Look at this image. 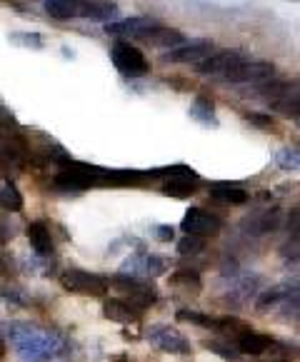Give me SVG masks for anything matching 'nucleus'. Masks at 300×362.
Here are the masks:
<instances>
[{
    "label": "nucleus",
    "mask_w": 300,
    "mask_h": 362,
    "mask_svg": "<svg viewBox=\"0 0 300 362\" xmlns=\"http://www.w3.org/2000/svg\"><path fill=\"white\" fill-rule=\"evenodd\" d=\"M173 288H185V290H200V275L195 270H178L171 275Z\"/></svg>",
    "instance_id": "23"
},
{
    "label": "nucleus",
    "mask_w": 300,
    "mask_h": 362,
    "mask_svg": "<svg viewBox=\"0 0 300 362\" xmlns=\"http://www.w3.org/2000/svg\"><path fill=\"white\" fill-rule=\"evenodd\" d=\"M248 123L258 125V128H268L273 120H270L268 115H260V112H250V115H248Z\"/></svg>",
    "instance_id": "32"
},
{
    "label": "nucleus",
    "mask_w": 300,
    "mask_h": 362,
    "mask_svg": "<svg viewBox=\"0 0 300 362\" xmlns=\"http://www.w3.org/2000/svg\"><path fill=\"white\" fill-rule=\"evenodd\" d=\"M288 295L290 290L288 288H273L270 293H265L258 303V310H268V308H275L278 303H288Z\"/></svg>",
    "instance_id": "27"
},
{
    "label": "nucleus",
    "mask_w": 300,
    "mask_h": 362,
    "mask_svg": "<svg viewBox=\"0 0 300 362\" xmlns=\"http://www.w3.org/2000/svg\"><path fill=\"white\" fill-rule=\"evenodd\" d=\"M275 75L273 63H265V60H248L243 58L236 68H231L223 75L228 83H268Z\"/></svg>",
    "instance_id": "5"
},
{
    "label": "nucleus",
    "mask_w": 300,
    "mask_h": 362,
    "mask_svg": "<svg viewBox=\"0 0 300 362\" xmlns=\"http://www.w3.org/2000/svg\"><path fill=\"white\" fill-rule=\"evenodd\" d=\"M178 320L193 322V325H198V327H215V322H218V320L210 317V315L195 313V310H180V313H178Z\"/></svg>",
    "instance_id": "28"
},
{
    "label": "nucleus",
    "mask_w": 300,
    "mask_h": 362,
    "mask_svg": "<svg viewBox=\"0 0 300 362\" xmlns=\"http://www.w3.org/2000/svg\"><path fill=\"white\" fill-rule=\"evenodd\" d=\"M156 235H158V240H161V243H171V240H173V228H171V225H158Z\"/></svg>",
    "instance_id": "33"
},
{
    "label": "nucleus",
    "mask_w": 300,
    "mask_h": 362,
    "mask_svg": "<svg viewBox=\"0 0 300 362\" xmlns=\"http://www.w3.org/2000/svg\"><path fill=\"white\" fill-rule=\"evenodd\" d=\"M262 93L275 110H280L285 117L298 120V86L295 83H270Z\"/></svg>",
    "instance_id": "6"
},
{
    "label": "nucleus",
    "mask_w": 300,
    "mask_h": 362,
    "mask_svg": "<svg viewBox=\"0 0 300 362\" xmlns=\"http://www.w3.org/2000/svg\"><path fill=\"white\" fill-rule=\"evenodd\" d=\"M180 228L185 230V235H195V238H208L220 230V220L215 215H210L208 210L190 208L183 218Z\"/></svg>",
    "instance_id": "8"
},
{
    "label": "nucleus",
    "mask_w": 300,
    "mask_h": 362,
    "mask_svg": "<svg viewBox=\"0 0 300 362\" xmlns=\"http://www.w3.org/2000/svg\"><path fill=\"white\" fill-rule=\"evenodd\" d=\"M81 16L93 18V21H110L112 16H118V6L112 0H86Z\"/></svg>",
    "instance_id": "19"
},
{
    "label": "nucleus",
    "mask_w": 300,
    "mask_h": 362,
    "mask_svg": "<svg viewBox=\"0 0 300 362\" xmlns=\"http://www.w3.org/2000/svg\"><path fill=\"white\" fill-rule=\"evenodd\" d=\"M236 342H238V352H243V355H262V352H268L270 345H273V340L268 335H260V332H253V330H248Z\"/></svg>",
    "instance_id": "16"
},
{
    "label": "nucleus",
    "mask_w": 300,
    "mask_h": 362,
    "mask_svg": "<svg viewBox=\"0 0 300 362\" xmlns=\"http://www.w3.org/2000/svg\"><path fill=\"white\" fill-rule=\"evenodd\" d=\"M148 340L163 352H171V355H190V342L185 340V335L175 330L171 325H161V327H150Z\"/></svg>",
    "instance_id": "7"
},
{
    "label": "nucleus",
    "mask_w": 300,
    "mask_h": 362,
    "mask_svg": "<svg viewBox=\"0 0 300 362\" xmlns=\"http://www.w3.org/2000/svg\"><path fill=\"white\" fill-rule=\"evenodd\" d=\"M11 43L21 45V48H33V50L45 48V40L40 33H11Z\"/></svg>",
    "instance_id": "24"
},
{
    "label": "nucleus",
    "mask_w": 300,
    "mask_h": 362,
    "mask_svg": "<svg viewBox=\"0 0 300 362\" xmlns=\"http://www.w3.org/2000/svg\"><path fill=\"white\" fill-rule=\"evenodd\" d=\"M13 270H16V267H13V257L0 255V272H3V275H11Z\"/></svg>",
    "instance_id": "34"
},
{
    "label": "nucleus",
    "mask_w": 300,
    "mask_h": 362,
    "mask_svg": "<svg viewBox=\"0 0 300 362\" xmlns=\"http://www.w3.org/2000/svg\"><path fill=\"white\" fill-rule=\"evenodd\" d=\"M112 65L120 70L123 75H130V78H138V75H145L150 70V63L138 48H133L130 43H115L110 50Z\"/></svg>",
    "instance_id": "4"
},
{
    "label": "nucleus",
    "mask_w": 300,
    "mask_h": 362,
    "mask_svg": "<svg viewBox=\"0 0 300 362\" xmlns=\"http://www.w3.org/2000/svg\"><path fill=\"white\" fill-rule=\"evenodd\" d=\"M173 175L171 180L163 185V192L166 195H173V197H188L193 195L195 190H198V177H195L193 170H188V168H173Z\"/></svg>",
    "instance_id": "13"
},
{
    "label": "nucleus",
    "mask_w": 300,
    "mask_h": 362,
    "mask_svg": "<svg viewBox=\"0 0 300 362\" xmlns=\"http://www.w3.org/2000/svg\"><path fill=\"white\" fill-rule=\"evenodd\" d=\"M63 288L75 295H91V298H100L108 293V280L103 275L88 270H68L63 275Z\"/></svg>",
    "instance_id": "3"
},
{
    "label": "nucleus",
    "mask_w": 300,
    "mask_h": 362,
    "mask_svg": "<svg viewBox=\"0 0 300 362\" xmlns=\"http://www.w3.org/2000/svg\"><path fill=\"white\" fill-rule=\"evenodd\" d=\"M103 315H105L110 322H118V325H133V322H138L143 313H140L135 305H130L128 300L112 298L103 303Z\"/></svg>",
    "instance_id": "10"
},
{
    "label": "nucleus",
    "mask_w": 300,
    "mask_h": 362,
    "mask_svg": "<svg viewBox=\"0 0 300 362\" xmlns=\"http://www.w3.org/2000/svg\"><path fill=\"white\" fill-rule=\"evenodd\" d=\"M210 53H215L213 43L210 40H195V43H185V45H178L173 48L171 53H166V63H183V65H190V63H203Z\"/></svg>",
    "instance_id": "9"
},
{
    "label": "nucleus",
    "mask_w": 300,
    "mask_h": 362,
    "mask_svg": "<svg viewBox=\"0 0 300 362\" xmlns=\"http://www.w3.org/2000/svg\"><path fill=\"white\" fill-rule=\"evenodd\" d=\"M3 298H6V300H13V303L21 305V308H25V305H28L25 295H23L18 288H13V285H11V288H3Z\"/></svg>",
    "instance_id": "30"
},
{
    "label": "nucleus",
    "mask_w": 300,
    "mask_h": 362,
    "mask_svg": "<svg viewBox=\"0 0 300 362\" xmlns=\"http://www.w3.org/2000/svg\"><path fill=\"white\" fill-rule=\"evenodd\" d=\"M215 330H220L223 335L233 337V340H238V337L246 335L250 327L246 325V322H241L238 317H220L218 322H215Z\"/></svg>",
    "instance_id": "22"
},
{
    "label": "nucleus",
    "mask_w": 300,
    "mask_h": 362,
    "mask_svg": "<svg viewBox=\"0 0 300 362\" xmlns=\"http://www.w3.org/2000/svg\"><path fill=\"white\" fill-rule=\"evenodd\" d=\"M166 267H168V262L163 260L161 255H148V257H143V262L135 265V270L148 277H156V275H161V272H166Z\"/></svg>",
    "instance_id": "25"
},
{
    "label": "nucleus",
    "mask_w": 300,
    "mask_h": 362,
    "mask_svg": "<svg viewBox=\"0 0 300 362\" xmlns=\"http://www.w3.org/2000/svg\"><path fill=\"white\" fill-rule=\"evenodd\" d=\"M28 240H30L33 250L40 252V255L53 252V235H50V228L45 220H35V223L28 225Z\"/></svg>",
    "instance_id": "15"
},
{
    "label": "nucleus",
    "mask_w": 300,
    "mask_h": 362,
    "mask_svg": "<svg viewBox=\"0 0 300 362\" xmlns=\"http://www.w3.org/2000/svg\"><path fill=\"white\" fill-rule=\"evenodd\" d=\"M210 197H213L215 203L233 205V208L248 203V192L243 190V187H236V185H215V187H210Z\"/></svg>",
    "instance_id": "17"
},
{
    "label": "nucleus",
    "mask_w": 300,
    "mask_h": 362,
    "mask_svg": "<svg viewBox=\"0 0 300 362\" xmlns=\"http://www.w3.org/2000/svg\"><path fill=\"white\" fill-rule=\"evenodd\" d=\"M0 205L6 210H11V213H21L23 210V195L18 192V187L13 182L0 187Z\"/></svg>",
    "instance_id": "21"
},
{
    "label": "nucleus",
    "mask_w": 300,
    "mask_h": 362,
    "mask_svg": "<svg viewBox=\"0 0 300 362\" xmlns=\"http://www.w3.org/2000/svg\"><path fill=\"white\" fill-rule=\"evenodd\" d=\"M158 23L150 21V18H125L118 23H105V33L110 35H120V37H143L148 30H153Z\"/></svg>",
    "instance_id": "11"
},
{
    "label": "nucleus",
    "mask_w": 300,
    "mask_h": 362,
    "mask_svg": "<svg viewBox=\"0 0 300 362\" xmlns=\"http://www.w3.org/2000/svg\"><path fill=\"white\" fill-rule=\"evenodd\" d=\"M275 163H278L280 170H298V168H300L298 148H283L278 155H275Z\"/></svg>",
    "instance_id": "26"
},
{
    "label": "nucleus",
    "mask_w": 300,
    "mask_h": 362,
    "mask_svg": "<svg viewBox=\"0 0 300 362\" xmlns=\"http://www.w3.org/2000/svg\"><path fill=\"white\" fill-rule=\"evenodd\" d=\"M108 285H112L115 290H120V293L128 295V303L135 305L138 310L143 308H150V305L158 300V293L156 288L150 283H145V280H140V277L135 275H125V272H120V275H115L112 280H108Z\"/></svg>",
    "instance_id": "2"
},
{
    "label": "nucleus",
    "mask_w": 300,
    "mask_h": 362,
    "mask_svg": "<svg viewBox=\"0 0 300 362\" xmlns=\"http://www.w3.org/2000/svg\"><path fill=\"white\" fill-rule=\"evenodd\" d=\"M112 362H130V360H128V355H118Z\"/></svg>",
    "instance_id": "35"
},
{
    "label": "nucleus",
    "mask_w": 300,
    "mask_h": 362,
    "mask_svg": "<svg viewBox=\"0 0 300 362\" xmlns=\"http://www.w3.org/2000/svg\"><path fill=\"white\" fill-rule=\"evenodd\" d=\"M190 117H195L200 125L205 128H218V117H215V110H213V103L208 98H198L190 107Z\"/></svg>",
    "instance_id": "20"
},
{
    "label": "nucleus",
    "mask_w": 300,
    "mask_h": 362,
    "mask_svg": "<svg viewBox=\"0 0 300 362\" xmlns=\"http://www.w3.org/2000/svg\"><path fill=\"white\" fill-rule=\"evenodd\" d=\"M11 342L25 362H50L65 352V340L43 327L18 322L11 327Z\"/></svg>",
    "instance_id": "1"
},
{
    "label": "nucleus",
    "mask_w": 300,
    "mask_h": 362,
    "mask_svg": "<svg viewBox=\"0 0 300 362\" xmlns=\"http://www.w3.org/2000/svg\"><path fill=\"white\" fill-rule=\"evenodd\" d=\"M205 247L203 238H195V235H185V238L178 243V252L180 255H195V252H200Z\"/></svg>",
    "instance_id": "29"
},
{
    "label": "nucleus",
    "mask_w": 300,
    "mask_h": 362,
    "mask_svg": "<svg viewBox=\"0 0 300 362\" xmlns=\"http://www.w3.org/2000/svg\"><path fill=\"white\" fill-rule=\"evenodd\" d=\"M241 60L243 55L236 53V50H218V53H210L203 63H198V70L203 75H225L231 68H236Z\"/></svg>",
    "instance_id": "12"
},
{
    "label": "nucleus",
    "mask_w": 300,
    "mask_h": 362,
    "mask_svg": "<svg viewBox=\"0 0 300 362\" xmlns=\"http://www.w3.org/2000/svg\"><path fill=\"white\" fill-rule=\"evenodd\" d=\"M208 350H213V352H218V355H223V357H228V360H236L238 357V352L236 350H231V347H223V345H218V342H208Z\"/></svg>",
    "instance_id": "31"
},
{
    "label": "nucleus",
    "mask_w": 300,
    "mask_h": 362,
    "mask_svg": "<svg viewBox=\"0 0 300 362\" xmlns=\"http://www.w3.org/2000/svg\"><path fill=\"white\" fill-rule=\"evenodd\" d=\"M86 0H45V11L55 21H70V18L81 16V8Z\"/></svg>",
    "instance_id": "18"
},
{
    "label": "nucleus",
    "mask_w": 300,
    "mask_h": 362,
    "mask_svg": "<svg viewBox=\"0 0 300 362\" xmlns=\"http://www.w3.org/2000/svg\"><path fill=\"white\" fill-rule=\"evenodd\" d=\"M3 355H6V345L0 342V360H3Z\"/></svg>",
    "instance_id": "36"
},
{
    "label": "nucleus",
    "mask_w": 300,
    "mask_h": 362,
    "mask_svg": "<svg viewBox=\"0 0 300 362\" xmlns=\"http://www.w3.org/2000/svg\"><path fill=\"white\" fill-rule=\"evenodd\" d=\"M143 43L148 45H156V48H178V45L185 43V35L175 28H163V25H156L153 30H148L143 37H140Z\"/></svg>",
    "instance_id": "14"
}]
</instances>
